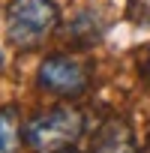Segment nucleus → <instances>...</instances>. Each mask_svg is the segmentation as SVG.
Segmentation results:
<instances>
[{
  "instance_id": "7",
  "label": "nucleus",
  "mask_w": 150,
  "mask_h": 153,
  "mask_svg": "<svg viewBox=\"0 0 150 153\" xmlns=\"http://www.w3.org/2000/svg\"><path fill=\"white\" fill-rule=\"evenodd\" d=\"M144 72H147V78H150V51H147V63H144Z\"/></svg>"
},
{
  "instance_id": "1",
  "label": "nucleus",
  "mask_w": 150,
  "mask_h": 153,
  "mask_svg": "<svg viewBox=\"0 0 150 153\" xmlns=\"http://www.w3.org/2000/svg\"><path fill=\"white\" fill-rule=\"evenodd\" d=\"M60 27V9L54 0H9L6 39L18 51L42 48Z\"/></svg>"
},
{
  "instance_id": "2",
  "label": "nucleus",
  "mask_w": 150,
  "mask_h": 153,
  "mask_svg": "<svg viewBox=\"0 0 150 153\" xmlns=\"http://www.w3.org/2000/svg\"><path fill=\"white\" fill-rule=\"evenodd\" d=\"M84 126L87 123L78 108L57 105L24 123V144L33 153H57V150L75 147V141L84 135Z\"/></svg>"
},
{
  "instance_id": "6",
  "label": "nucleus",
  "mask_w": 150,
  "mask_h": 153,
  "mask_svg": "<svg viewBox=\"0 0 150 153\" xmlns=\"http://www.w3.org/2000/svg\"><path fill=\"white\" fill-rule=\"evenodd\" d=\"M24 144V123L15 105L0 108V153H21Z\"/></svg>"
},
{
  "instance_id": "3",
  "label": "nucleus",
  "mask_w": 150,
  "mask_h": 153,
  "mask_svg": "<svg viewBox=\"0 0 150 153\" xmlns=\"http://www.w3.org/2000/svg\"><path fill=\"white\" fill-rule=\"evenodd\" d=\"M93 69L69 54H51L36 69V84L57 99H81L90 90Z\"/></svg>"
},
{
  "instance_id": "8",
  "label": "nucleus",
  "mask_w": 150,
  "mask_h": 153,
  "mask_svg": "<svg viewBox=\"0 0 150 153\" xmlns=\"http://www.w3.org/2000/svg\"><path fill=\"white\" fill-rule=\"evenodd\" d=\"M57 153H78V150H72V147H66V150H57Z\"/></svg>"
},
{
  "instance_id": "4",
  "label": "nucleus",
  "mask_w": 150,
  "mask_h": 153,
  "mask_svg": "<svg viewBox=\"0 0 150 153\" xmlns=\"http://www.w3.org/2000/svg\"><path fill=\"white\" fill-rule=\"evenodd\" d=\"M90 153H138L132 126L123 117H108L96 129V135L90 141Z\"/></svg>"
},
{
  "instance_id": "9",
  "label": "nucleus",
  "mask_w": 150,
  "mask_h": 153,
  "mask_svg": "<svg viewBox=\"0 0 150 153\" xmlns=\"http://www.w3.org/2000/svg\"><path fill=\"white\" fill-rule=\"evenodd\" d=\"M0 69H3V51H0Z\"/></svg>"
},
{
  "instance_id": "5",
  "label": "nucleus",
  "mask_w": 150,
  "mask_h": 153,
  "mask_svg": "<svg viewBox=\"0 0 150 153\" xmlns=\"http://www.w3.org/2000/svg\"><path fill=\"white\" fill-rule=\"evenodd\" d=\"M102 33H105L102 18L93 9H81L69 21V27H66V42L72 48H78V51H87V48H93V45L102 42Z\"/></svg>"
}]
</instances>
